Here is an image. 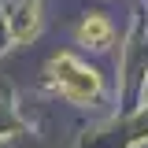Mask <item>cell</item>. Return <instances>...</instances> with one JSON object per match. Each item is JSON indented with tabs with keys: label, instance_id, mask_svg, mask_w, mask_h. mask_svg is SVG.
Here are the masks:
<instances>
[{
	"label": "cell",
	"instance_id": "cell-1",
	"mask_svg": "<svg viewBox=\"0 0 148 148\" xmlns=\"http://www.w3.org/2000/svg\"><path fill=\"white\" fill-rule=\"evenodd\" d=\"M48 71H52L59 92H63L67 100H74V104H85V100H92V96L100 92V78H96V71L74 63L71 56H56Z\"/></svg>",
	"mask_w": 148,
	"mask_h": 148
},
{
	"label": "cell",
	"instance_id": "cell-2",
	"mask_svg": "<svg viewBox=\"0 0 148 148\" xmlns=\"http://www.w3.org/2000/svg\"><path fill=\"white\" fill-rule=\"evenodd\" d=\"M108 37H111V22L104 15H89L82 26H78V41H85V45H108Z\"/></svg>",
	"mask_w": 148,
	"mask_h": 148
}]
</instances>
